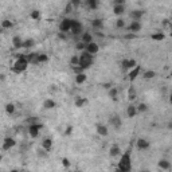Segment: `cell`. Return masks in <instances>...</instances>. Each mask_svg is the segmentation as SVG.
<instances>
[{
	"instance_id": "obj_1",
	"label": "cell",
	"mask_w": 172,
	"mask_h": 172,
	"mask_svg": "<svg viewBox=\"0 0 172 172\" xmlns=\"http://www.w3.org/2000/svg\"><path fill=\"white\" fill-rule=\"evenodd\" d=\"M117 168H120L123 172H130L132 171V148H128L124 153H121L120 161Z\"/></svg>"
},
{
	"instance_id": "obj_2",
	"label": "cell",
	"mask_w": 172,
	"mask_h": 172,
	"mask_svg": "<svg viewBox=\"0 0 172 172\" xmlns=\"http://www.w3.org/2000/svg\"><path fill=\"white\" fill-rule=\"evenodd\" d=\"M27 67H28V61H27L26 55H18L15 63L11 67V71L15 74H22L23 71L27 70Z\"/></svg>"
},
{
	"instance_id": "obj_3",
	"label": "cell",
	"mask_w": 172,
	"mask_h": 172,
	"mask_svg": "<svg viewBox=\"0 0 172 172\" xmlns=\"http://www.w3.org/2000/svg\"><path fill=\"white\" fill-rule=\"evenodd\" d=\"M78 58H79L78 66H79L83 71L88 70V69H90V67H92V65L94 63V57L90 55V54H88L86 51H82V53H81V55H78Z\"/></svg>"
},
{
	"instance_id": "obj_4",
	"label": "cell",
	"mask_w": 172,
	"mask_h": 172,
	"mask_svg": "<svg viewBox=\"0 0 172 172\" xmlns=\"http://www.w3.org/2000/svg\"><path fill=\"white\" fill-rule=\"evenodd\" d=\"M71 34L74 37H78V35H82L83 34V24L81 23L79 20H75V19H71Z\"/></svg>"
},
{
	"instance_id": "obj_5",
	"label": "cell",
	"mask_w": 172,
	"mask_h": 172,
	"mask_svg": "<svg viewBox=\"0 0 172 172\" xmlns=\"http://www.w3.org/2000/svg\"><path fill=\"white\" fill-rule=\"evenodd\" d=\"M40 129H43V124L42 123H37V124L28 125V134H30V137L31 139H37L39 132H40Z\"/></svg>"
},
{
	"instance_id": "obj_6",
	"label": "cell",
	"mask_w": 172,
	"mask_h": 172,
	"mask_svg": "<svg viewBox=\"0 0 172 172\" xmlns=\"http://www.w3.org/2000/svg\"><path fill=\"white\" fill-rule=\"evenodd\" d=\"M58 28H59V33H69L70 28H71V19H69V18H65V19L61 20L59 26H58Z\"/></svg>"
},
{
	"instance_id": "obj_7",
	"label": "cell",
	"mask_w": 172,
	"mask_h": 172,
	"mask_svg": "<svg viewBox=\"0 0 172 172\" xmlns=\"http://www.w3.org/2000/svg\"><path fill=\"white\" fill-rule=\"evenodd\" d=\"M109 124H110L116 130H120L121 126H123V120H121V117H120L119 114H113L110 119H109Z\"/></svg>"
},
{
	"instance_id": "obj_8",
	"label": "cell",
	"mask_w": 172,
	"mask_h": 172,
	"mask_svg": "<svg viewBox=\"0 0 172 172\" xmlns=\"http://www.w3.org/2000/svg\"><path fill=\"white\" fill-rule=\"evenodd\" d=\"M16 145V140L12 139V137H6L3 140V144H2V149L3 151H10L13 147Z\"/></svg>"
},
{
	"instance_id": "obj_9",
	"label": "cell",
	"mask_w": 172,
	"mask_h": 172,
	"mask_svg": "<svg viewBox=\"0 0 172 172\" xmlns=\"http://www.w3.org/2000/svg\"><path fill=\"white\" fill-rule=\"evenodd\" d=\"M143 28V24H141V22H134L132 20L129 23V26L126 27V30L129 31V33H132V34H136V33H140Z\"/></svg>"
},
{
	"instance_id": "obj_10",
	"label": "cell",
	"mask_w": 172,
	"mask_h": 172,
	"mask_svg": "<svg viewBox=\"0 0 172 172\" xmlns=\"http://www.w3.org/2000/svg\"><path fill=\"white\" fill-rule=\"evenodd\" d=\"M85 51L90 54V55H97L98 51H99V46L96 43V42H92V43H89V44H86V47H85Z\"/></svg>"
},
{
	"instance_id": "obj_11",
	"label": "cell",
	"mask_w": 172,
	"mask_h": 172,
	"mask_svg": "<svg viewBox=\"0 0 172 172\" xmlns=\"http://www.w3.org/2000/svg\"><path fill=\"white\" fill-rule=\"evenodd\" d=\"M140 73H141V66L137 65L136 67H133L132 70L128 71V79L130 81V82H133V81L140 75Z\"/></svg>"
},
{
	"instance_id": "obj_12",
	"label": "cell",
	"mask_w": 172,
	"mask_h": 172,
	"mask_svg": "<svg viewBox=\"0 0 172 172\" xmlns=\"http://www.w3.org/2000/svg\"><path fill=\"white\" fill-rule=\"evenodd\" d=\"M144 12L143 10H132L129 12V18L132 20H134V22H141V18L144 16Z\"/></svg>"
},
{
	"instance_id": "obj_13",
	"label": "cell",
	"mask_w": 172,
	"mask_h": 172,
	"mask_svg": "<svg viewBox=\"0 0 172 172\" xmlns=\"http://www.w3.org/2000/svg\"><path fill=\"white\" fill-rule=\"evenodd\" d=\"M136 147H137L140 151H147V149L151 147V143H149L147 139H139L137 141H136Z\"/></svg>"
},
{
	"instance_id": "obj_14",
	"label": "cell",
	"mask_w": 172,
	"mask_h": 172,
	"mask_svg": "<svg viewBox=\"0 0 172 172\" xmlns=\"http://www.w3.org/2000/svg\"><path fill=\"white\" fill-rule=\"evenodd\" d=\"M96 130H97V133L101 136V137H106V136L109 134L108 126L104 125V124H97V125H96Z\"/></svg>"
},
{
	"instance_id": "obj_15",
	"label": "cell",
	"mask_w": 172,
	"mask_h": 172,
	"mask_svg": "<svg viewBox=\"0 0 172 172\" xmlns=\"http://www.w3.org/2000/svg\"><path fill=\"white\" fill-rule=\"evenodd\" d=\"M12 47L15 50H20L23 48V39L19 35H15V37L12 38Z\"/></svg>"
},
{
	"instance_id": "obj_16",
	"label": "cell",
	"mask_w": 172,
	"mask_h": 172,
	"mask_svg": "<svg viewBox=\"0 0 172 172\" xmlns=\"http://www.w3.org/2000/svg\"><path fill=\"white\" fill-rule=\"evenodd\" d=\"M55 108H57V102L53 98H46L43 101V109L51 110V109H55Z\"/></svg>"
},
{
	"instance_id": "obj_17",
	"label": "cell",
	"mask_w": 172,
	"mask_h": 172,
	"mask_svg": "<svg viewBox=\"0 0 172 172\" xmlns=\"http://www.w3.org/2000/svg\"><path fill=\"white\" fill-rule=\"evenodd\" d=\"M109 155H110V157L121 156V148H120L119 144H113V145L109 148Z\"/></svg>"
},
{
	"instance_id": "obj_18",
	"label": "cell",
	"mask_w": 172,
	"mask_h": 172,
	"mask_svg": "<svg viewBox=\"0 0 172 172\" xmlns=\"http://www.w3.org/2000/svg\"><path fill=\"white\" fill-rule=\"evenodd\" d=\"M42 148H43L46 152H50V151H51V148H53V139L50 137V136H47L46 139H43V141H42Z\"/></svg>"
},
{
	"instance_id": "obj_19",
	"label": "cell",
	"mask_w": 172,
	"mask_h": 172,
	"mask_svg": "<svg viewBox=\"0 0 172 172\" xmlns=\"http://www.w3.org/2000/svg\"><path fill=\"white\" fill-rule=\"evenodd\" d=\"M26 58H27V61H28V65H35V66L39 65L38 63V53H31L28 55H26Z\"/></svg>"
},
{
	"instance_id": "obj_20",
	"label": "cell",
	"mask_w": 172,
	"mask_h": 172,
	"mask_svg": "<svg viewBox=\"0 0 172 172\" xmlns=\"http://www.w3.org/2000/svg\"><path fill=\"white\" fill-rule=\"evenodd\" d=\"M157 167H159L160 169L168 171V169H171V161H168L167 159H160L159 163H157Z\"/></svg>"
},
{
	"instance_id": "obj_21",
	"label": "cell",
	"mask_w": 172,
	"mask_h": 172,
	"mask_svg": "<svg viewBox=\"0 0 172 172\" xmlns=\"http://www.w3.org/2000/svg\"><path fill=\"white\" fill-rule=\"evenodd\" d=\"M81 42H82L83 44H89V43H92V42H93V35L86 31V33H83L82 35H81Z\"/></svg>"
},
{
	"instance_id": "obj_22",
	"label": "cell",
	"mask_w": 172,
	"mask_h": 172,
	"mask_svg": "<svg viewBox=\"0 0 172 172\" xmlns=\"http://www.w3.org/2000/svg\"><path fill=\"white\" fill-rule=\"evenodd\" d=\"M126 116L129 117V119H133V117L137 116V109H136L134 105H128V108H126Z\"/></svg>"
},
{
	"instance_id": "obj_23",
	"label": "cell",
	"mask_w": 172,
	"mask_h": 172,
	"mask_svg": "<svg viewBox=\"0 0 172 172\" xmlns=\"http://www.w3.org/2000/svg\"><path fill=\"white\" fill-rule=\"evenodd\" d=\"M92 27L94 30H101L104 27V20L101 19V18H96V19L92 20Z\"/></svg>"
},
{
	"instance_id": "obj_24",
	"label": "cell",
	"mask_w": 172,
	"mask_h": 172,
	"mask_svg": "<svg viewBox=\"0 0 172 172\" xmlns=\"http://www.w3.org/2000/svg\"><path fill=\"white\" fill-rule=\"evenodd\" d=\"M88 98L86 97H77L75 98V101H74V105L77 106V108H82V106H85V105H88Z\"/></svg>"
},
{
	"instance_id": "obj_25",
	"label": "cell",
	"mask_w": 172,
	"mask_h": 172,
	"mask_svg": "<svg viewBox=\"0 0 172 172\" xmlns=\"http://www.w3.org/2000/svg\"><path fill=\"white\" fill-rule=\"evenodd\" d=\"M125 12V6L124 4H120V6H113V13L117 16L123 15V13Z\"/></svg>"
},
{
	"instance_id": "obj_26",
	"label": "cell",
	"mask_w": 172,
	"mask_h": 172,
	"mask_svg": "<svg viewBox=\"0 0 172 172\" xmlns=\"http://www.w3.org/2000/svg\"><path fill=\"white\" fill-rule=\"evenodd\" d=\"M108 96H109L113 101H117V96H119V89L117 88H110L108 90Z\"/></svg>"
},
{
	"instance_id": "obj_27",
	"label": "cell",
	"mask_w": 172,
	"mask_h": 172,
	"mask_svg": "<svg viewBox=\"0 0 172 172\" xmlns=\"http://www.w3.org/2000/svg\"><path fill=\"white\" fill-rule=\"evenodd\" d=\"M86 79H88V75H86L85 73H81V74L75 75V83H78V85L86 82Z\"/></svg>"
},
{
	"instance_id": "obj_28",
	"label": "cell",
	"mask_w": 172,
	"mask_h": 172,
	"mask_svg": "<svg viewBox=\"0 0 172 172\" xmlns=\"http://www.w3.org/2000/svg\"><path fill=\"white\" fill-rule=\"evenodd\" d=\"M136 98H137V93H136L133 86H130V88L128 89V99L129 101H134Z\"/></svg>"
},
{
	"instance_id": "obj_29",
	"label": "cell",
	"mask_w": 172,
	"mask_h": 172,
	"mask_svg": "<svg viewBox=\"0 0 172 172\" xmlns=\"http://www.w3.org/2000/svg\"><path fill=\"white\" fill-rule=\"evenodd\" d=\"M0 27H2L3 30H8V28H12L13 23L10 19H4V20H2V23H0Z\"/></svg>"
},
{
	"instance_id": "obj_30",
	"label": "cell",
	"mask_w": 172,
	"mask_h": 172,
	"mask_svg": "<svg viewBox=\"0 0 172 172\" xmlns=\"http://www.w3.org/2000/svg\"><path fill=\"white\" fill-rule=\"evenodd\" d=\"M151 39L152 40H156V42H161V40L165 39V35L163 34V33H155V34L151 35Z\"/></svg>"
},
{
	"instance_id": "obj_31",
	"label": "cell",
	"mask_w": 172,
	"mask_h": 172,
	"mask_svg": "<svg viewBox=\"0 0 172 172\" xmlns=\"http://www.w3.org/2000/svg\"><path fill=\"white\" fill-rule=\"evenodd\" d=\"M86 6H88L90 10H97L98 6H99V3L97 2V0H86Z\"/></svg>"
},
{
	"instance_id": "obj_32",
	"label": "cell",
	"mask_w": 172,
	"mask_h": 172,
	"mask_svg": "<svg viewBox=\"0 0 172 172\" xmlns=\"http://www.w3.org/2000/svg\"><path fill=\"white\" fill-rule=\"evenodd\" d=\"M48 62V55L44 53H38V63L42 65V63H46Z\"/></svg>"
},
{
	"instance_id": "obj_33",
	"label": "cell",
	"mask_w": 172,
	"mask_h": 172,
	"mask_svg": "<svg viewBox=\"0 0 172 172\" xmlns=\"http://www.w3.org/2000/svg\"><path fill=\"white\" fill-rule=\"evenodd\" d=\"M155 77H156V71H153V70H147L143 73L144 79H152V78H155Z\"/></svg>"
},
{
	"instance_id": "obj_34",
	"label": "cell",
	"mask_w": 172,
	"mask_h": 172,
	"mask_svg": "<svg viewBox=\"0 0 172 172\" xmlns=\"http://www.w3.org/2000/svg\"><path fill=\"white\" fill-rule=\"evenodd\" d=\"M15 112H16V106H15V104L8 102L7 105H6V113H8V114H13Z\"/></svg>"
},
{
	"instance_id": "obj_35",
	"label": "cell",
	"mask_w": 172,
	"mask_h": 172,
	"mask_svg": "<svg viewBox=\"0 0 172 172\" xmlns=\"http://www.w3.org/2000/svg\"><path fill=\"white\" fill-rule=\"evenodd\" d=\"M34 44H35V39H26L23 40V48H31V47H34Z\"/></svg>"
},
{
	"instance_id": "obj_36",
	"label": "cell",
	"mask_w": 172,
	"mask_h": 172,
	"mask_svg": "<svg viewBox=\"0 0 172 172\" xmlns=\"http://www.w3.org/2000/svg\"><path fill=\"white\" fill-rule=\"evenodd\" d=\"M136 109H137V113H145L148 112V105L145 102H140L139 106H136Z\"/></svg>"
},
{
	"instance_id": "obj_37",
	"label": "cell",
	"mask_w": 172,
	"mask_h": 172,
	"mask_svg": "<svg viewBox=\"0 0 172 172\" xmlns=\"http://www.w3.org/2000/svg\"><path fill=\"white\" fill-rule=\"evenodd\" d=\"M30 18L33 20H39L40 19V11L39 10H33L30 12Z\"/></svg>"
},
{
	"instance_id": "obj_38",
	"label": "cell",
	"mask_w": 172,
	"mask_h": 172,
	"mask_svg": "<svg viewBox=\"0 0 172 172\" xmlns=\"http://www.w3.org/2000/svg\"><path fill=\"white\" fill-rule=\"evenodd\" d=\"M121 69L123 71H129V59H123L121 61Z\"/></svg>"
},
{
	"instance_id": "obj_39",
	"label": "cell",
	"mask_w": 172,
	"mask_h": 172,
	"mask_svg": "<svg viewBox=\"0 0 172 172\" xmlns=\"http://www.w3.org/2000/svg\"><path fill=\"white\" fill-rule=\"evenodd\" d=\"M78 63H79V58H78V55H74L70 58V66H78Z\"/></svg>"
},
{
	"instance_id": "obj_40",
	"label": "cell",
	"mask_w": 172,
	"mask_h": 172,
	"mask_svg": "<svg viewBox=\"0 0 172 172\" xmlns=\"http://www.w3.org/2000/svg\"><path fill=\"white\" fill-rule=\"evenodd\" d=\"M124 27H125V20L123 18H119L116 20V28H124Z\"/></svg>"
},
{
	"instance_id": "obj_41",
	"label": "cell",
	"mask_w": 172,
	"mask_h": 172,
	"mask_svg": "<svg viewBox=\"0 0 172 172\" xmlns=\"http://www.w3.org/2000/svg\"><path fill=\"white\" fill-rule=\"evenodd\" d=\"M63 11H65V13H70V12H73V11H74V8H73V6H71V3H70V2L65 6V10H63Z\"/></svg>"
},
{
	"instance_id": "obj_42",
	"label": "cell",
	"mask_w": 172,
	"mask_h": 172,
	"mask_svg": "<svg viewBox=\"0 0 172 172\" xmlns=\"http://www.w3.org/2000/svg\"><path fill=\"white\" fill-rule=\"evenodd\" d=\"M85 47H86V44H83L82 42H78L75 44V50L77 51H85Z\"/></svg>"
},
{
	"instance_id": "obj_43",
	"label": "cell",
	"mask_w": 172,
	"mask_h": 172,
	"mask_svg": "<svg viewBox=\"0 0 172 172\" xmlns=\"http://www.w3.org/2000/svg\"><path fill=\"white\" fill-rule=\"evenodd\" d=\"M70 67H71V70L74 71V74H75V75H77V74H81V73H85V71H83L82 69H81L79 66H70Z\"/></svg>"
},
{
	"instance_id": "obj_44",
	"label": "cell",
	"mask_w": 172,
	"mask_h": 172,
	"mask_svg": "<svg viewBox=\"0 0 172 172\" xmlns=\"http://www.w3.org/2000/svg\"><path fill=\"white\" fill-rule=\"evenodd\" d=\"M37 123H39V119H38V117H28V119H27V124H28V125L37 124Z\"/></svg>"
},
{
	"instance_id": "obj_45",
	"label": "cell",
	"mask_w": 172,
	"mask_h": 172,
	"mask_svg": "<svg viewBox=\"0 0 172 172\" xmlns=\"http://www.w3.org/2000/svg\"><path fill=\"white\" fill-rule=\"evenodd\" d=\"M37 153H38V156H39V157H44V159H46L48 152H46L43 148H40V149H38V151H37Z\"/></svg>"
},
{
	"instance_id": "obj_46",
	"label": "cell",
	"mask_w": 172,
	"mask_h": 172,
	"mask_svg": "<svg viewBox=\"0 0 172 172\" xmlns=\"http://www.w3.org/2000/svg\"><path fill=\"white\" fill-rule=\"evenodd\" d=\"M61 161H62V165L65 167V168H69V167L71 165V163H70V160L67 159V157H63V159H62Z\"/></svg>"
},
{
	"instance_id": "obj_47",
	"label": "cell",
	"mask_w": 172,
	"mask_h": 172,
	"mask_svg": "<svg viewBox=\"0 0 172 172\" xmlns=\"http://www.w3.org/2000/svg\"><path fill=\"white\" fill-rule=\"evenodd\" d=\"M70 3H71V6H73L74 11H75L77 8L79 7V4H81V2H79V0H70Z\"/></svg>"
},
{
	"instance_id": "obj_48",
	"label": "cell",
	"mask_w": 172,
	"mask_h": 172,
	"mask_svg": "<svg viewBox=\"0 0 172 172\" xmlns=\"http://www.w3.org/2000/svg\"><path fill=\"white\" fill-rule=\"evenodd\" d=\"M136 38H137V35H136V34H132V33L124 35V39H136Z\"/></svg>"
},
{
	"instance_id": "obj_49",
	"label": "cell",
	"mask_w": 172,
	"mask_h": 172,
	"mask_svg": "<svg viewBox=\"0 0 172 172\" xmlns=\"http://www.w3.org/2000/svg\"><path fill=\"white\" fill-rule=\"evenodd\" d=\"M71 132H73V126L69 125V126L66 128V130H65V134H66V136H69V134H71Z\"/></svg>"
},
{
	"instance_id": "obj_50",
	"label": "cell",
	"mask_w": 172,
	"mask_h": 172,
	"mask_svg": "<svg viewBox=\"0 0 172 172\" xmlns=\"http://www.w3.org/2000/svg\"><path fill=\"white\" fill-rule=\"evenodd\" d=\"M58 38H59L61 40H66L67 39V37H66V34H63V33H58V35H57Z\"/></svg>"
},
{
	"instance_id": "obj_51",
	"label": "cell",
	"mask_w": 172,
	"mask_h": 172,
	"mask_svg": "<svg viewBox=\"0 0 172 172\" xmlns=\"http://www.w3.org/2000/svg\"><path fill=\"white\" fill-rule=\"evenodd\" d=\"M120 4H125L124 0H114L113 2V6H120Z\"/></svg>"
},
{
	"instance_id": "obj_52",
	"label": "cell",
	"mask_w": 172,
	"mask_h": 172,
	"mask_svg": "<svg viewBox=\"0 0 172 172\" xmlns=\"http://www.w3.org/2000/svg\"><path fill=\"white\" fill-rule=\"evenodd\" d=\"M169 24H171L169 19H164V20H163V26H164V27H169Z\"/></svg>"
},
{
	"instance_id": "obj_53",
	"label": "cell",
	"mask_w": 172,
	"mask_h": 172,
	"mask_svg": "<svg viewBox=\"0 0 172 172\" xmlns=\"http://www.w3.org/2000/svg\"><path fill=\"white\" fill-rule=\"evenodd\" d=\"M110 88H113V86H112V83L109 82V83H104V89H106V90H109Z\"/></svg>"
},
{
	"instance_id": "obj_54",
	"label": "cell",
	"mask_w": 172,
	"mask_h": 172,
	"mask_svg": "<svg viewBox=\"0 0 172 172\" xmlns=\"http://www.w3.org/2000/svg\"><path fill=\"white\" fill-rule=\"evenodd\" d=\"M6 79V74H0V81H4Z\"/></svg>"
},
{
	"instance_id": "obj_55",
	"label": "cell",
	"mask_w": 172,
	"mask_h": 172,
	"mask_svg": "<svg viewBox=\"0 0 172 172\" xmlns=\"http://www.w3.org/2000/svg\"><path fill=\"white\" fill-rule=\"evenodd\" d=\"M167 128H168V129H172V123H171V121L168 123V125H167Z\"/></svg>"
},
{
	"instance_id": "obj_56",
	"label": "cell",
	"mask_w": 172,
	"mask_h": 172,
	"mask_svg": "<svg viewBox=\"0 0 172 172\" xmlns=\"http://www.w3.org/2000/svg\"><path fill=\"white\" fill-rule=\"evenodd\" d=\"M114 172H123V171H121L120 168H117V167H116V169H114Z\"/></svg>"
},
{
	"instance_id": "obj_57",
	"label": "cell",
	"mask_w": 172,
	"mask_h": 172,
	"mask_svg": "<svg viewBox=\"0 0 172 172\" xmlns=\"http://www.w3.org/2000/svg\"><path fill=\"white\" fill-rule=\"evenodd\" d=\"M10 172H20V171H19V169H11Z\"/></svg>"
},
{
	"instance_id": "obj_58",
	"label": "cell",
	"mask_w": 172,
	"mask_h": 172,
	"mask_svg": "<svg viewBox=\"0 0 172 172\" xmlns=\"http://www.w3.org/2000/svg\"><path fill=\"white\" fill-rule=\"evenodd\" d=\"M2 160H3V153L0 152V161H2Z\"/></svg>"
},
{
	"instance_id": "obj_59",
	"label": "cell",
	"mask_w": 172,
	"mask_h": 172,
	"mask_svg": "<svg viewBox=\"0 0 172 172\" xmlns=\"http://www.w3.org/2000/svg\"><path fill=\"white\" fill-rule=\"evenodd\" d=\"M140 172H151L149 169H143V171H140Z\"/></svg>"
},
{
	"instance_id": "obj_60",
	"label": "cell",
	"mask_w": 172,
	"mask_h": 172,
	"mask_svg": "<svg viewBox=\"0 0 172 172\" xmlns=\"http://www.w3.org/2000/svg\"><path fill=\"white\" fill-rule=\"evenodd\" d=\"M3 33V28H2V27H0V34H2Z\"/></svg>"
},
{
	"instance_id": "obj_61",
	"label": "cell",
	"mask_w": 172,
	"mask_h": 172,
	"mask_svg": "<svg viewBox=\"0 0 172 172\" xmlns=\"http://www.w3.org/2000/svg\"><path fill=\"white\" fill-rule=\"evenodd\" d=\"M73 172H82V171H73Z\"/></svg>"
},
{
	"instance_id": "obj_62",
	"label": "cell",
	"mask_w": 172,
	"mask_h": 172,
	"mask_svg": "<svg viewBox=\"0 0 172 172\" xmlns=\"http://www.w3.org/2000/svg\"><path fill=\"white\" fill-rule=\"evenodd\" d=\"M0 172H4V171H0Z\"/></svg>"
}]
</instances>
